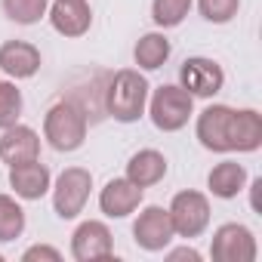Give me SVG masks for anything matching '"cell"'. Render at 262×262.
<instances>
[{
	"label": "cell",
	"instance_id": "ba28073f",
	"mask_svg": "<svg viewBox=\"0 0 262 262\" xmlns=\"http://www.w3.org/2000/svg\"><path fill=\"white\" fill-rule=\"evenodd\" d=\"M133 237H136V244H139L142 250H148V253L164 250V247L176 237L173 222H170V213H167L164 207H145V210L139 213L136 225H133Z\"/></svg>",
	"mask_w": 262,
	"mask_h": 262
},
{
	"label": "cell",
	"instance_id": "3957f363",
	"mask_svg": "<svg viewBox=\"0 0 262 262\" xmlns=\"http://www.w3.org/2000/svg\"><path fill=\"white\" fill-rule=\"evenodd\" d=\"M194 96H188L182 86H158L155 96H151V120L158 129H164V133H176V129H182L191 117V102Z\"/></svg>",
	"mask_w": 262,
	"mask_h": 262
},
{
	"label": "cell",
	"instance_id": "4316f807",
	"mask_svg": "<svg viewBox=\"0 0 262 262\" xmlns=\"http://www.w3.org/2000/svg\"><path fill=\"white\" fill-rule=\"evenodd\" d=\"M0 262H4V256H0Z\"/></svg>",
	"mask_w": 262,
	"mask_h": 262
},
{
	"label": "cell",
	"instance_id": "7c38bea8",
	"mask_svg": "<svg viewBox=\"0 0 262 262\" xmlns=\"http://www.w3.org/2000/svg\"><path fill=\"white\" fill-rule=\"evenodd\" d=\"M142 191H145V188L133 185L129 179H111V182L102 188V194H99V207H102L105 216L123 219V216H129V213L142 204Z\"/></svg>",
	"mask_w": 262,
	"mask_h": 262
},
{
	"label": "cell",
	"instance_id": "8fae6325",
	"mask_svg": "<svg viewBox=\"0 0 262 262\" xmlns=\"http://www.w3.org/2000/svg\"><path fill=\"white\" fill-rule=\"evenodd\" d=\"M40 158V136L31 126L13 123L4 129V139H0V161L16 167V164H28Z\"/></svg>",
	"mask_w": 262,
	"mask_h": 262
},
{
	"label": "cell",
	"instance_id": "5bb4252c",
	"mask_svg": "<svg viewBox=\"0 0 262 262\" xmlns=\"http://www.w3.org/2000/svg\"><path fill=\"white\" fill-rule=\"evenodd\" d=\"M0 68L16 80L34 77L40 71V50L25 40H7L0 47Z\"/></svg>",
	"mask_w": 262,
	"mask_h": 262
},
{
	"label": "cell",
	"instance_id": "9a60e30c",
	"mask_svg": "<svg viewBox=\"0 0 262 262\" xmlns=\"http://www.w3.org/2000/svg\"><path fill=\"white\" fill-rule=\"evenodd\" d=\"M10 185L16 188L19 198L25 201H40L47 191H50V170L37 161H28V164H16L10 167Z\"/></svg>",
	"mask_w": 262,
	"mask_h": 262
},
{
	"label": "cell",
	"instance_id": "ffe728a7",
	"mask_svg": "<svg viewBox=\"0 0 262 262\" xmlns=\"http://www.w3.org/2000/svg\"><path fill=\"white\" fill-rule=\"evenodd\" d=\"M22 231H25V210L10 194H0V244L16 241Z\"/></svg>",
	"mask_w": 262,
	"mask_h": 262
},
{
	"label": "cell",
	"instance_id": "4fadbf2b",
	"mask_svg": "<svg viewBox=\"0 0 262 262\" xmlns=\"http://www.w3.org/2000/svg\"><path fill=\"white\" fill-rule=\"evenodd\" d=\"M50 22L59 34L65 37H80L90 31L93 13L86 7V0H56L50 7Z\"/></svg>",
	"mask_w": 262,
	"mask_h": 262
},
{
	"label": "cell",
	"instance_id": "6da1fadb",
	"mask_svg": "<svg viewBox=\"0 0 262 262\" xmlns=\"http://www.w3.org/2000/svg\"><path fill=\"white\" fill-rule=\"evenodd\" d=\"M145 102H148V80L139 71L123 68L111 77L108 93H105V108L114 120H120V123L139 120L145 111Z\"/></svg>",
	"mask_w": 262,
	"mask_h": 262
},
{
	"label": "cell",
	"instance_id": "44dd1931",
	"mask_svg": "<svg viewBox=\"0 0 262 262\" xmlns=\"http://www.w3.org/2000/svg\"><path fill=\"white\" fill-rule=\"evenodd\" d=\"M50 10V0H4V13L19 25H34Z\"/></svg>",
	"mask_w": 262,
	"mask_h": 262
},
{
	"label": "cell",
	"instance_id": "603a6c76",
	"mask_svg": "<svg viewBox=\"0 0 262 262\" xmlns=\"http://www.w3.org/2000/svg\"><path fill=\"white\" fill-rule=\"evenodd\" d=\"M19 114H22V93L16 90V83L0 80V129L19 123Z\"/></svg>",
	"mask_w": 262,
	"mask_h": 262
},
{
	"label": "cell",
	"instance_id": "7a4b0ae2",
	"mask_svg": "<svg viewBox=\"0 0 262 262\" xmlns=\"http://www.w3.org/2000/svg\"><path fill=\"white\" fill-rule=\"evenodd\" d=\"M43 136L56 151H77L86 139V114L74 102H56L43 117Z\"/></svg>",
	"mask_w": 262,
	"mask_h": 262
},
{
	"label": "cell",
	"instance_id": "277c9868",
	"mask_svg": "<svg viewBox=\"0 0 262 262\" xmlns=\"http://www.w3.org/2000/svg\"><path fill=\"white\" fill-rule=\"evenodd\" d=\"M90 188H93V176L90 170L83 167H68L59 173L56 179V188H53V207L62 219H74L83 213L86 207V198H90Z\"/></svg>",
	"mask_w": 262,
	"mask_h": 262
},
{
	"label": "cell",
	"instance_id": "5b68a950",
	"mask_svg": "<svg viewBox=\"0 0 262 262\" xmlns=\"http://www.w3.org/2000/svg\"><path fill=\"white\" fill-rule=\"evenodd\" d=\"M167 213L179 237H198L210 225V201L201 191H179Z\"/></svg>",
	"mask_w": 262,
	"mask_h": 262
},
{
	"label": "cell",
	"instance_id": "2e32d148",
	"mask_svg": "<svg viewBox=\"0 0 262 262\" xmlns=\"http://www.w3.org/2000/svg\"><path fill=\"white\" fill-rule=\"evenodd\" d=\"M228 142H231V151H256L262 145V117H259V111H253V108L231 111Z\"/></svg>",
	"mask_w": 262,
	"mask_h": 262
},
{
	"label": "cell",
	"instance_id": "30bf717a",
	"mask_svg": "<svg viewBox=\"0 0 262 262\" xmlns=\"http://www.w3.org/2000/svg\"><path fill=\"white\" fill-rule=\"evenodd\" d=\"M231 111L228 105H210L201 111L198 117V139L207 151H231V142H228V126H231Z\"/></svg>",
	"mask_w": 262,
	"mask_h": 262
},
{
	"label": "cell",
	"instance_id": "9c48e42d",
	"mask_svg": "<svg viewBox=\"0 0 262 262\" xmlns=\"http://www.w3.org/2000/svg\"><path fill=\"white\" fill-rule=\"evenodd\" d=\"M114 253V241L105 222H80L77 231L71 234V256L77 262H93V259H108Z\"/></svg>",
	"mask_w": 262,
	"mask_h": 262
},
{
	"label": "cell",
	"instance_id": "ac0fdd59",
	"mask_svg": "<svg viewBox=\"0 0 262 262\" xmlns=\"http://www.w3.org/2000/svg\"><path fill=\"white\" fill-rule=\"evenodd\" d=\"M244 182H247V170H244L241 164H234V161L216 164V167L210 170V176H207L210 191H213L216 198H222V201L237 198V194L244 191Z\"/></svg>",
	"mask_w": 262,
	"mask_h": 262
},
{
	"label": "cell",
	"instance_id": "8992f818",
	"mask_svg": "<svg viewBox=\"0 0 262 262\" xmlns=\"http://www.w3.org/2000/svg\"><path fill=\"white\" fill-rule=\"evenodd\" d=\"M210 256L216 262H253L256 259V237H253V231L247 225L225 222L213 234Z\"/></svg>",
	"mask_w": 262,
	"mask_h": 262
},
{
	"label": "cell",
	"instance_id": "d4e9b609",
	"mask_svg": "<svg viewBox=\"0 0 262 262\" xmlns=\"http://www.w3.org/2000/svg\"><path fill=\"white\" fill-rule=\"evenodd\" d=\"M22 259H25V262H34V259H50V262H59V259H62V253H59V250H53V247L37 244V247H28V250L22 253Z\"/></svg>",
	"mask_w": 262,
	"mask_h": 262
},
{
	"label": "cell",
	"instance_id": "484cf974",
	"mask_svg": "<svg viewBox=\"0 0 262 262\" xmlns=\"http://www.w3.org/2000/svg\"><path fill=\"white\" fill-rule=\"evenodd\" d=\"M170 259L176 262V259H188V262H201V253L198 250H191V247H182V250H173L170 253Z\"/></svg>",
	"mask_w": 262,
	"mask_h": 262
},
{
	"label": "cell",
	"instance_id": "52a82bcc",
	"mask_svg": "<svg viewBox=\"0 0 262 262\" xmlns=\"http://www.w3.org/2000/svg\"><path fill=\"white\" fill-rule=\"evenodd\" d=\"M225 83V74L222 68L213 62V59H204V56H191L182 62L179 68V86L188 93V96H198V99H210L222 90Z\"/></svg>",
	"mask_w": 262,
	"mask_h": 262
},
{
	"label": "cell",
	"instance_id": "cb8c5ba5",
	"mask_svg": "<svg viewBox=\"0 0 262 262\" xmlns=\"http://www.w3.org/2000/svg\"><path fill=\"white\" fill-rule=\"evenodd\" d=\"M198 7H201V16L207 22H216V25H225L237 16V7H241V0H198Z\"/></svg>",
	"mask_w": 262,
	"mask_h": 262
},
{
	"label": "cell",
	"instance_id": "d6986e66",
	"mask_svg": "<svg viewBox=\"0 0 262 262\" xmlns=\"http://www.w3.org/2000/svg\"><path fill=\"white\" fill-rule=\"evenodd\" d=\"M133 56H136V65L139 68L155 71V68H161L170 59V40L164 34H145V37H139Z\"/></svg>",
	"mask_w": 262,
	"mask_h": 262
},
{
	"label": "cell",
	"instance_id": "e0dca14e",
	"mask_svg": "<svg viewBox=\"0 0 262 262\" xmlns=\"http://www.w3.org/2000/svg\"><path fill=\"white\" fill-rule=\"evenodd\" d=\"M167 176V158L155 148H145V151H136L126 164V179L139 185V188H151L158 185L161 179Z\"/></svg>",
	"mask_w": 262,
	"mask_h": 262
},
{
	"label": "cell",
	"instance_id": "7402d4cb",
	"mask_svg": "<svg viewBox=\"0 0 262 262\" xmlns=\"http://www.w3.org/2000/svg\"><path fill=\"white\" fill-rule=\"evenodd\" d=\"M191 10V0H155L151 4V19L161 28H176Z\"/></svg>",
	"mask_w": 262,
	"mask_h": 262
}]
</instances>
